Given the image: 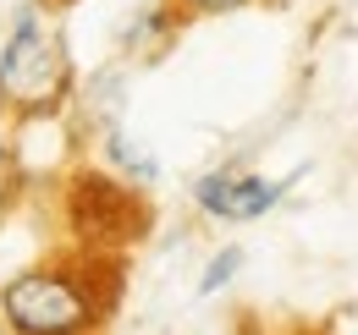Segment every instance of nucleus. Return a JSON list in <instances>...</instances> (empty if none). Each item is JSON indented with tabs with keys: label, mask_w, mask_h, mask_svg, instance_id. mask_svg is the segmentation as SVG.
<instances>
[{
	"label": "nucleus",
	"mask_w": 358,
	"mask_h": 335,
	"mask_svg": "<svg viewBox=\"0 0 358 335\" xmlns=\"http://www.w3.org/2000/svg\"><path fill=\"white\" fill-rule=\"evenodd\" d=\"M0 335H11V325H6V319H0Z\"/></svg>",
	"instance_id": "obj_12"
},
{
	"label": "nucleus",
	"mask_w": 358,
	"mask_h": 335,
	"mask_svg": "<svg viewBox=\"0 0 358 335\" xmlns=\"http://www.w3.org/2000/svg\"><path fill=\"white\" fill-rule=\"evenodd\" d=\"M78 94V61L55 11L39 0H17L0 39V116L11 126L66 121Z\"/></svg>",
	"instance_id": "obj_2"
},
{
	"label": "nucleus",
	"mask_w": 358,
	"mask_h": 335,
	"mask_svg": "<svg viewBox=\"0 0 358 335\" xmlns=\"http://www.w3.org/2000/svg\"><path fill=\"white\" fill-rule=\"evenodd\" d=\"M122 264L110 253H61L0 281V319L11 335H105L122 297Z\"/></svg>",
	"instance_id": "obj_1"
},
{
	"label": "nucleus",
	"mask_w": 358,
	"mask_h": 335,
	"mask_svg": "<svg viewBox=\"0 0 358 335\" xmlns=\"http://www.w3.org/2000/svg\"><path fill=\"white\" fill-rule=\"evenodd\" d=\"M94 154H99V165L110 170V176H122V181H133V187H155L160 181V160L138 143L127 126L116 121V126H105V132H94Z\"/></svg>",
	"instance_id": "obj_7"
},
{
	"label": "nucleus",
	"mask_w": 358,
	"mask_h": 335,
	"mask_svg": "<svg viewBox=\"0 0 358 335\" xmlns=\"http://www.w3.org/2000/svg\"><path fill=\"white\" fill-rule=\"evenodd\" d=\"M66 231L83 253H110L138 242L149 231V198L143 187L110 176L105 165H83L66 176Z\"/></svg>",
	"instance_id": "obj_3"
},
{
	"label": "nucleus",
	"mask_w": 358,
	"mask_h": 335,
	"mask_svg": "<svg viewBox=\"0 0 358 335\" xmlns=\"http://www.w3.org/2000/svg\"><path fill=\"white\" fill-rule=\"evenodd\" d=\"M122 99H127V61H110L94 77H78V94H72V110L66 116L94 137V132L122 121Z\"/></svg>",
	"instance_id": "obj_6"
},
{
	"label": "nucleus",
	"mask_w": 358,
	"mask_h": 335,
	"mask_svg": "<svg viewBox=\"0 0 358 335\" xmlns=\"http://www.w3.org/2000/svg\"><path fill=\"white\" fill-rule=\"evenodd\" d=\"M182 28H187V22H182L166 0H149V6H138L133 17L122 22V34H116V55H122L127 66H149V61H160V55L177 44Z\"/></svg>",
	"instance_id": "obj_5"
},
{
	"label": "nucleus",
	"mask_w": 358,
	"mask_h": 335,
	"mask_svg": "<svg viewBox=\"0 0 358 335\" xmlns=\"http://www.w3.org/2000/svg\"><path fill=\"white\" fill-rule=\"evenodd\" d=\"M22 198V154L0 137V220L11 214V204Z\"/></svg>",
	"instance_id": "obj_10"
},
{
	"label": "nucleus",
	"mask_w": 358,
	"mask_h": 335,
	"mask_svg": "<svg viewBox=\"0 0 358 335\" xmlns=\"http://www.w3.org/2000/svg\"><path fill=\"white\" fill-rule=\"evenodd\" d=\"M281 198H287V181L248 165H215L204 176H193V187H187V204L221 225H254V220L281 209Z\"/></svg>",
	"instance_id": "obj_4"
},
{
	"label": "nucleus",
	"mask_w": 358,
	"mask_h": 335,
	"mask_svg": "<svg viewBox=\"0 0 358 335\" xmlns=\"http://www.w3.org/2000/svg\"><path fill=\"white\" fill-rule=\"evenodd\" d=\"M182 22H204V17H231V11H254V6H270V0H166Z\"/></svg>",
	"instance_id": "obj_9"
},
{
	"label": "nucleus",
	"mask_w": 358,
	"mask_h": 335,
	"mask_svg": "<svg viewBox=\"0 0 358 335\" xmlns=\"http://www.w3.org/2000/svg\"><path fill=\"white\" fill-rule=\"evenodd\" d=\"M237 269H243V248H215V253H210V264L199 269V297L226 292V286L237 281Z\"/></svg>",
	"instance_id": "obj_8"
},
{
	"label": "nucleus",
	"mask_w": 358,
	"mask_h": 335,
	"mask_svg": "<svg viewBox=\"0 0 358 335\" xmlns=\"http://www.w3.org/2000/svg\"><path fill=\"white\" fill-rule=\"evenodd\" d=\"M303 335H320V330H303Z\"/></svg>",
	"instance_id": "obj_13"
},
{
	"label": "nucleus",
	"mask_w": 358,
	"mask_h": 335,
	"mask_svg": "<svg viewBox=\"0 0 358 335\" xmlns=\"http://www.w3.org/2000/svg\"><path fill=\"white\" fill-rule=\"evenodd\" d=\"M39 6H50V11H72L78 0H39Z\"/></svg>",
	"instance_id": "obj_11"
}]
</instances>
